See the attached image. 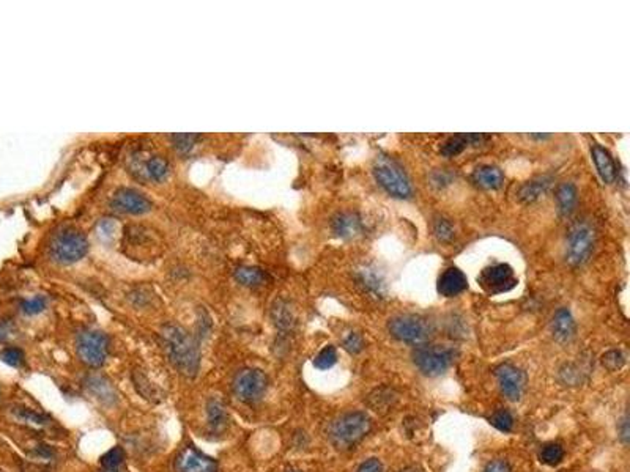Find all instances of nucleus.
Listing matches in <instances>:
<instances>
[{
  "mask_svg": "<svg viewBox=\"0 0 630 472\" xmlns=\"http://www.w3.org/2000/svg\"><path fill=\"white\" fill-rule=\"evenodd\" d=\"M112 208L128 215H146L151 210V202L142 193L131 188H123L113 194Z\"/></svg>",
  "mask_w": 630,
  "mask_h": 472,
  "instance_id": "obj_13",
  "label": "nucleus"
},
{
  "mask_svg": "<svg viewBox=\"0 0 630 472\" xmlns=\"http://www.w3.org/2000/svg\"><path fill=\"white\" fill-rule=\"evenodd\" d=\"M46 304H48L46 298L38 294V296H34V298L22 301L21 310L24 312L26 315H38V314H41L44 309H46Z\"/></svg>",
  "mask_w": 630,
  "mask_h": 472,
  "instance_id": "obj_36",
  "label": "nucleus"
},
{
  "mask_svg": "<svg viewBox=\"0 0 630 472\" xmlns=\"http://www.w3.org/2000/svg\"><path fill=\"white\" fill-rule=\"evenodd\" d=\"M86 387L87 391L90 392L92 397H95L100 403H104V405L112 406L116 405L117 401V391L116 387L111 384V381L108 378H104L101 375H90L86 378Z\"/></svg>",
  "mask_w": 630,
  "mask_h": 472,
  "instance_id": "obj_15",
  "label": "nucleus"
},
{
  "mask_svg": "<svg viewBox=\"0 0 630 472\" xmlns=\"http://www.w3.org/2000/svg\"><path fill=\"white\" fill-rule=\"evenodd\" d=\"M596 232L588 220L575 222L567 235V262L571 265H583L594 249Z\"/></svg>",
  "mask_w": 630,
  "mask_h": 472,
  "instance_id": "obj_7",
  "label": "nucleus"
},
{
  "mask_svg": "<svg viewBox=\"0 0 630 472\" xmlns=\"http://www.w3.org/2000/svg\"><path fill=\"white\" fill-rule=\"evenodd\" d=\"M0 359H2L4 364L10 365V367L19 369L24 364V352L18 347H5L0 352Z\"/></svg>",
  "mask_w": 630,
  "mask_h": 472,
  "instance_id": "obj_33",
  "label": "nucleus"
},
{
  "mask_svg": "<svg viewBox=\"0 0 630 472\" xmlns=\"http://www.w3.org/2000/svg\"><path fill=\"white\" fill-rule=\"evenodd\" d=\"M455 359V352L446 347L421 345L415 349L413 361L424 375L438 376L451 367Z\"/></svg>",
  "mask_w": 630,
  "mask_h": 472,
  "instance_id": "obj_8",
  "label": "nucleus"
},
{
  "mask_svg": "<svg viewBox=\"0 0 630 472\" xmlns=\"http://www.w3.org/2000/svg\"><path fill=\"white\" fill-rule=\"evenodd\" d=\"M468 288V279L457 268H447L438 279V293L446 298H454Z\"/></svg>",
  "mask_w": 630,
  "mask_h": 472,
  "instance_id": "obj_14",
  "label": "nucleus"
},
{
  "mask_svg": "<svg viewBox=\"0 0 630 472\" xmlns=\"http://www.w3.org/2000/svg\"><path fill=\"white\" fill-rule=\"evenodd\" d=\"M233 276L241 285L246 287L262 285L268 280V274L260 268H255V266H241V268L233 272Z\"/></svg>",
  "mask_w": 630,
  "mask_h": 472,
  "instance_id": "obj_23",
  "label": "nucleus"
},
{
  "mask_svg": "<svg viewBox=\"0 0 630 472\" xmlns=\"http://www.w3.org/2000/svg\"><path fill=\"white\" fill-rule=\"evenodd\" d=\"M489 135L484 134H455L452 137H449L443 145H442V155L446 158H452L460 155L467 147L469 145H476V143H481L482 140H487Z\"/></svg>",
  "mask_w": 630,
  "mask_h": 472,
  "instance_id": "obj_16",
  "label": "nucleus"
},
{
  "mask_svg": "<svg viewBox=\"0 0 630 472\" xmlns=\"http://www.w3.org/2000/svg\"><path fill=\"white\" fill-rule=\"evenodd\" d=\"M344 348H345L347 352L350 353V354H358V353L362 352V348H364V340H362V337L360 336V334L350 332V334H348V336L344 339Z\"/></svg>",
  "mask_w": 630,
  "mask_h": 472,
  "instance_id": "obj_39",
  "label": "nucleus"
},
{
  "mask_svg": "<svg viewBox=\"0 0 630 472\" xmlns=\"http://www.w3.org/2000/svg\"><path fill=\"white\" fill-rule=\"evenodd\" d=\"M490 424L499 431L509 433L514 429V417L507 409H498L489 419Z\"/></svg>",
  "mask_w": 630,
  "mask_h": 472,
  "instance_id": "obj_31",
  "label": "nucleus"
},
{
  "mask_svg": "<svg viewBox=\"0 0 630 472\" xmlns=\"http://www.w3.org/2000/svg\"><path fill=\"white\" fill-rule=\"evenodd\" d=\"M552 334L558 342H569L575 336V322L571 312L559 309L552 319Z\"/></svg>",
  "mask_w": 630,
  "mask_h": 472,
  "instance_id": "obj_19",
  "label": "nucleus"
},
{
  "mask_svg": "<svg viewBox=\"0 0 630 472\" xmlns=\"http://www.w3.org/2000/svg\"><path fill=\"white\" fill-rule=\"evenodd\" d=\"M618 430H619V438H621V441H622V443H624V444H627V443H629V439H630V429H629V417H627V416L622 417V421L619 422Z\"/></svg>",
  "mask_w": 630,
  "mask_h": 472,
  "instance_id": "obj_42",
  "label": "nucleus"
},
{
  "mask_svg": "<svg viewBox=\"0 0 630 472\" xmlns=\"http://www.w3.org/2000/svg\"><path fill=\"white\" fill-rule=\"evenodd\" d=\"M273 319H275V324L279 327V329H285V331L290 329L295 323L293 312L284 301H278L275 304V307H273Z\"/></svg>",
  "mask_w": 630,
  "mask_h": 472,
  "instance_id": "obj_28",
  "label": "nucleus"
},
{
  "mask_svg": "<svg viewBox=\"0 0 630 472\" xmlns=\"http://www.w3.org/2000/svg\"><path fill=\"white\" fill-rule=\"evenodd\" d=\"M171 140L173 142V147H176L181 153H186V151L191 150L195 142L199 140V135L197 134H173L171 137Z\"/></svg>",
  "mask_w": 630,
  "mask_h": 472,
  "instance_id": "obj_37",
  "label": "nucleus"
},
{
  "mask_svg": "<svg viewBox=\"0 0 630 472\" xmlns=\"http://www.w3.org/2000/svg\"><path fill=\"white\" fill-rule=\"evenodd\" d=\"M358 282H360V285L364 287V290L369 292L370 294L383 296V293H385L383 280L374 270H370V268L361 270L358 272Z\"/></svg>",
  "mask_w": 630,
  "mask_h": 472,
  "instance_id": "obj_25",
  "label": "nucleus"
},
{
  "mask_svg": "<svg viewBox=\"0 0 630 472\" xmlns=\"http://www.w3.org/2000/svg\"><path fill=\"white\" fill-rule=\"evenodd\" d=\"M549 186H550V180H549V178H545V177L534 178V180H531V181H527L525 185H522L520 189H519V193H517L519 200H520V202H525V203L534 202V200H537L539 197H541L545 191H547Z\"/></svg>",
  "mask_w": 630,
  "mask_h": 472,
  "instance_id": "obj_22",
  "label": "nucleus"
},
{
  "mask_svg": "<svg viewBox=\"0 0 630 472\" xmlns=\"http://www.w3.org/2000/svg\"><path fill=\"white\" fill-rule=\"evenodd\" d=\"M473 181L484 189H498L504 181V175L495 165H481L473 172Z\"/></svg>",
  "mask_w": 630,
  "mask_h": 472,
  "instance_id": "obj_20",
  "label": "nucleus"
},
{
  "mask_svg": "<svg viewBox=\"0 0 630 472\" xmlns=\"http://www.w3.org/2000/svg\"><path fill=\"white\" fill-rule=\"evenodd\" d=\"M356 472H383V464L380 463V460L370 458L364 461Z\"/></svg>",
  "mask_w": 630,
  "mask_h": 472,
  "instance_id": "obj_41",
  "label": "nucleus"
},
{
  "mask_svg": "<svg viewBox=\"0 0 630 472\" xmlns=\"http://www.w3.org/2000/svg\"><path fill=\"white\" fill-rule=\"evenodd\" d=\"M336 362H337V352H336V348L331 347V345L325 347L314 359V365L318 370H328Z\"/></svg>",
  "mask_w": 630,
  "mask_h": 472,
  "instance_id": "obj_32",
  "label": "nucleus"
},
{
  "mask_svg": "<svg viewBox=\"0 0 630 472\" xmlns=\"http://www.w3.org/2000/svg\"><path fill=\"white\" fill-rule=\"evenodd\" d=\"M331 228L339 238H353L361 232V219L355 212H339L332 217Z\"/></svg>",
  "mask_w": 630,
  "mask_h": 472,
  "instance_id": "obj_17",
  "label": "nucleus"
},
{
  "mask_svg": "<svg viewBox=\"0 0 630 472\" xmlns=\"http://www.w3.org/2000/svg\"><path fill=\"white\" fill-rule=\"evenodd\" d=\"M434 233L438 240L449 241V240H452V236H454V227L447 219L438 217V219H435V222H434Z\"/></svg>",
  "mask_w": 630,
  "mask_h": 472,
  "instance_id": "obj_38",
  "label": "nucleus"
},
{
  "mask_svg": "<svg viewBox=\"0 0 630 472\" xmlns=\"http://www.w3.org/2000/svg\"><path fill=\"white\" fill-rule=\"evenodd\" d=\"M375 180L386 193L397 199H408L412 195V185L404 169L391 158L380 156L374 167Z\"/></svg>",
  "mask_w": 630,
  "mask_h": 472,
  "instance_id": "obj_4",
  "label": "nucleus"
},
{
  "mask_svg": "<svg viewBox=\"0 0 630 472\" xmlns=\"http://www.w3.org/2000/svg\"><path fill=\"white\" fill-rule=\"evenodd\" d=\"M399 472H422L421 469H417L416 466H410V468H405V469H402V471H399Z\"/></svg>",
  "mask_w": 630,
  "mask_h": 472,
  "instance_id": "obj_44",
  "label": "nucleus"
},
{
  "mask_svg": "<svg viewBox=\"0 0 630 472\" xmlns=\"http://www.w3.org/2000/svg\"><path fill=\"white\" fill-rule=\"evenodd\" d=\"M292 472H295V471H292Z\"/></svg>",
  "mask_w": 630,
  "mask_h": 472,
  "instance_id": "obj_46",
  "label": "nucleus"
},
{
  "mask_svg": "<svg viewBox=\"0 0 630 472\" xmlns=\"http://www.w3.org/2000/svg\"><path fill=\"white\" fill-rule=\"evenodd\" d=\"M484 472H512V469L507 461L495 460V461H490L487 466H485Z\"/></svg>",
  "mask_w": 630,
  "mask_h": 472,
  "instance_id": "obj_40",
  "label": "nucleus"
},
{
  "mask_svg": "<svg viewBox=\"0 0 630 472\" xmlns=\"http://www.w3.org/2000/svg\"><path fill=\"white\" fill-rule=\"evenodd\" d=\"M477 282H479L482 290L490 293V294H499V293L509 292L519 284V280L514 274V270L511 268L509 265H504V263L492 265V266H489V268L482 270L479 277H477Z\"/></svg>",
  "mask_w": 630,
  "mask_h": 472,
  "instance_id": "obj_10",
  "label": "nucleus"
},
{
  "mask_svg": "<svg viewBox=\"0 0 630 472\" xmlns=\"http://www.w3.org/2000/svg\"><path fill=\"white\" fill-rule=\"evenodd\" d=\"M591 151H593V159L599 175H601L605 183H613L616 180L618 169L616 164H614V159L609 153V150L604 148L602 145H599V143H594Z\"/></svg>",
  "mask_w": 630,
  "mask_h": 472,
  "instance_id": "obj_18",
  "label": "nucleus"
},
{
  "mask_svg": "<svg viewBox=\"0 0 630 472\" xmlns=\"http://www.w3.org/2000/svg\"><path fill=\"white\" fill-rule=\"evenodd\" d=\"M171 167L163 156H151L147 161V173L151 180L164 181L169 177Z\"/></svg>",
  "mask_w": 630,
  "mask_h": 472,
  "instance_id": "obj_29",
  "label": "nucleus"
},
{
  "mask_svg": "<svg viewBox=\"0 0 630 472\" xmlns=\"http://www.w3.org/2000/svg\"><path fill=\"white\" fill-rule=\"evenodd\" d=\"M495 376L498 379L501 392L507 400L517 401L522 399L527 387L525 371L512 364H501L499 367L495 369Z\"/></svg>",
  "mask_w": 630,
  "mask_h": 472,
  "instance_id": "obj_11",
  "label": "nucleus"
},
{
  "mask_svg": "<svg viewBox=\"0 0 630 472\" xmlns=\"http://www.w3.org/2000/svg\"><path fill=\"white\" fill-rule=\"evenodd\" d=\"M106 472H117V469H112V471H106Z\"/></svg>",
  "mask_w": 630,
  "mask_h": 472,
  "instance_id": "obj_45",
  "label": "nucleus"
},
{
  "mask_svg": "<svg viewBox=\"0 0 630 472\" xmlns=\"http://www.w3.org/2000/svg\"><path fill=\"white\" fill-rule=\"evenodd\" d=\"M388 329L394 339L415 347L426 345L432 336V326L426 318L420 315H400L392 318Z\"/></svg>",
  "mask_w": 630,
  "mask_h": 472,
  "instance_id": "obj_5",
  "label": "nucleus"
},
{
  "mask_svg": "<svg viewBox=\"0 0 630 472\" xmlns=\"http://www.w3.org/2000/svg\"><path fill=\"white\" fill-rule=\"evenodd\" d=\"M125 458V452L121 447H112L111 451L106 452L101 456V466L104 468V471H112L117 469L121 463H123Z\"/></svg>",
  "mask_w": 630,
  "mask_h": 472,
  "instance_id": "obj_34",
  "label": "nucleus"
},
{
  "mask_svg": "<svg viewBox=\"0 0 630 472\" xmlns=\"http://www.w3.org/2000/svg\"><path fill=\"white\" fill-rule=\"evenodd\" d=\"M13 414L19 422L32 425V427H44V425H48V417L44 414L36 413V411H34V409L18 406V408L13 409Z\"/></svg>",
  "mask_w": 630,
  "mask_h": 472,
  "instance_id": "obj_30",
  "label": "nucleus"
},
{
  "mask_svg": "<svg viewBox=\"0 0 630 472\" xmlns=\"http://www.w3.org/2000/svg\"><path fill=\"white\" fill-rule=\"evenodd\" d=\"M163 344L172 362L181 375L194 378L200 369V349L195 339L177 324H167L161 331Z\"/></svg>",
  "mask_w": 630,
  "mask_h": 472,
  "instance_id": "obj_1",
  "label": "nucleus"
},
{
  "mask_svg": "<svg viewBox=\"0 0 630 472\" xmlns=\"http://www.w3.org/2000/svg\"><path fill=\"white\" fill-rule=\"evenodd\" d=\"M176 472H218V463L197 448L188 446L176 458Z\"/></svg>",
  "mask_w": 630,
  "mask_h": 472,
  "instance_id": "obj_12",
  "label": "nucleus"
},
{
  "mask_svg": "<svg viewBox=\"0 0 630 472\" xmlns=\"http://www.w3.org/2000/svg\"><path fill=\"white\" fill-rule=\"evenodd\" d=\"M13 331V323L10 319H0V342L5 340Z\"/></svg>",
  "mask_w": 630,
  "mask_h": 472,
  "instance_id": "obj_43",
  "label": "nucleus"
},
{
  "mask_svg": "<svg viewBox=\"0 0 630 472\" xmlns=\"http://www.w3.org/2000/svg\"><path fill=\"white\" fill-rule=\"evenodd\" d=\"M394 401H396V395H394V391L390 389V387H380V389H375L367 399L369 406L374 411H377V413L378 411L383 413V411L390 409Z\"/></svg>",
  "mask_w": 630,
  "mask_h": 472,
  "instance_id": "obj_26",
  "label": "nucleus"
},
{
  "mask_svg": "<svg viewBox=\"0 0 630 472\" xmlns=\"http://www.w3.org/2000/svg\"><path fill=\"white\" fill-rule=\"evenodd\" d=\"M626 364V356L619 349H610L602 356V365L610 371L619 370Z\"/></svg>",
  "mask_w": 630,
  "mask_h": 472,
  "instance_id": "obj_35",
  "label": "nucleus"
},
{
  "mask_svg": "<svg viewBox=\"0 0 630 472\" xmlns=\"http://www.w3.org/2000/svg\"><path fill=\"white\" fill-rule=\"evenodd\" d=\"M207 422L213 431H224L229 425V414H227L225 405L218 399H211L207 403Z\"/></svg>",
  "mask_w": 630,
  "mask_h": 472,
  "instance_id": "obj_21",
  "label": "nucleus"
},
{
  "mask_svg": "<svg viewBox=\"0 0 630 472\" xmlns=\"http://www.w3.org/2000/svg\"><path fill=\"white\" fill-rule=\"evenodd\" d=\"M268 389V376L259 369L241 370L233 379V392L245 403L259 401Z\"/></svg>",
  "mask_w": 630,
  "mask_h": 472,
  "instance_id": "obj_9",
  "label": "nucleus"
},
{
  "mask_svg": "<svg viewBox=\"0 0 630 472\" xmlns=\"http://www.w3.org/2000/svg\"><path fill=\"white\" fill-rule=\"evenodd\" d=\"M88 252V240L76 227L65 225L52 235L49 242V255L54 262L71 265L82 260Z\"/></svg>",
  "mask_w": 630,
  "mask_h": 472,
  "instance_id": "obj_2",
  "label": "nucleus"
},
{
  "mask_svg": "<svg viewBox=\"0 0 630 472\" xmlns=\"http://www.w3.org/2000/svg\"><path fill=\"white\" fill-rule=\"evenodd\" d=\"M564 458V448L559 443H547L542 446L541 453H539V460L547 466H558V464Z\"/></svg>",
  "mask_w": 630,
  "mask_h": 472,
  "instance_id": "obj_27",
  "label": "nucleus"
},
{
  "mask_svg": "<svg viewBox=\"0 0 630 472\" xmlns=\"http://www.w3.org/2000/svg\"><path fill=\"white\" fill-rule=\"evenodd\" d=\"M76 352H78L79 359L88 367L100 369L108 359L109 340L101 331L86 329L79 332L78 339H76Z\"/></svg>",
  "mask_w": 630,
  "mask_h": 472,
  "instance_id": "obj_6",
  "label": "nucleus"
},
{
  "mask_svg": "<svg viewBox=\"0 0 630 472\" xmlns=\"http://www.w3.org/2000/svg\"><path fill=\"white\" fill-rule=\"evenodd\" d=\"M370 419L364 413H347L332 421L328 427V438L337 448H350L370 431Z\"/></svg>",
  "mask_w": 630,
  "mask_h": 472,
  "instance_id": "obj_3",
  "label": "nucleus"
},
{
  "mask_svg": "<svg viewBox=\"0 0 630 472\" xmlns=\"http://www.w3.org/2000/svg\"><path fill=\"white\" fill-rule=\"evenodd\" d=\"M557 202H558V208L561 211L563 216H569L575 208L576 203V189L571 183H563L559 185L558 191H557Z\"/></svg>",
  "mask_w": 630,
  "mask_h": 472,
  "instance_id": "obj_24",
  "label": "nucleus"
}]
</instances>
